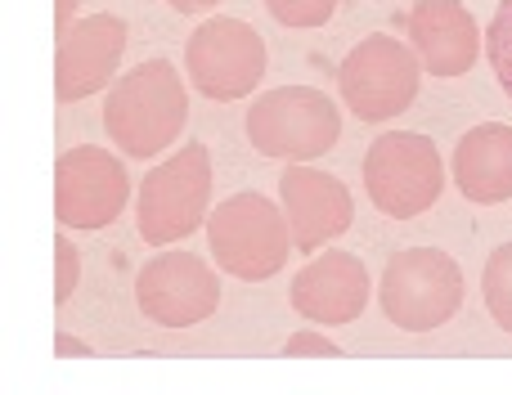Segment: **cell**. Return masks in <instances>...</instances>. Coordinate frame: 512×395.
Here are the masks:
<instances>
[{
  "instance_id": "8fae6325",
  "label": "cell",
  "mask_w": 512,
  "mask_h": 395,
  "mask_svg": "<svg viewBox=\"0 0 512 395\" xmlns=\"http://www.w3.org/2000/svg\"><path fill=\"white\" fill-rule=\"evenodd\" d=\"M126 54V23L117 14H86L59 32L54 54V95L59 104H77L104 90L117 77V63Z\"/></svg>"
},
{
  "instance_id": "d6986e66",
  "label": "cell",
  "mask_w": 512,
  "mask_h": 395,
  "mask_svg": "<svg viewBox=\"0 0 512 395\" xmlns=\"http://www.w3.org/2000/svg\"><path fill=\"white\" fill-rule=\"evenodd\" d=\"M81 283V256L77 247L68 243V238H54V301H72V292H77Z\"/></svg>"
},
{
  "instance_id": "6da1fadb",
  "label": "cell",
  "mask_w": 512,
  "mask_h": 395,
  "mask_svg": "<svg viewBox=\"0 0 512 395\" xmlns=\"http://www.w3.org/2000/svg\"><path fill=\"white\" fill-rule=\"evenodd\" d=\"M189 117L185 77L167 59H149L122 72L104 99V131L126 158H158L180 140Z\"/></svg>"
},
{
  "instance_id": "9a60e30c",
  "label": "cell",
  "mask_w": 512,
  "mask_h": 395,
  "mask_svg": "<svg viewBox=\"0 0 512 395\" xmlns=\"http://www.w3.org/2000/svg\"><path fill=\"white\" fill-rule=\"evenodd\" d=\"M454 185L477 207L512 198V126L481 122L463 135L454 149Z\"/></svg>"
},
{
  "instance_id": "ac0fdd59",
  "label": "cell",
  "mask_w": 512,
  "mask_h": 395,
  "mask_svg": "<svg viewBox=\"0 0 512 395\" xmlns=\"http://www.w3.org/2000/svg\"><path fill=\"white\" fill-rule=\"evenodd\" d=\"M265 9L283 27H324L333 18L337 0H265Z\"/></svg>"
},
{
  "instance_id": "e0dca14e",
  "label": "cell",
  "mask_w": 512,
  "mask_h": 395,
  "mask_svg": "<svg viewBox=\"0 0 512 395\" xmlns=\"http://www.w3.org/2000/svg\"><path fill=\"white\" fill-rule=\"evenodd\" d=\"M486 54H490V68H495L504 95L512 99V0H499L495 23L486 32Z\"/></svg>"
},
{
  "instance_id": "7c38bea8",
  "label": "cell",
  "mask_w": 512,
  "mask_h": 395,
  "mask_svg": "<svg viewBox=\"0 0 512 395\" xmlns=\"http://www.w3.org/2000/svg\"><path fill=\"white\" fill-rule=\"evenodd\" d=\"M279 198H283V211H288V229L297 252H319L333 238H342L355 220L351 189L337 176H328V171L301 167V162H288V171L279 176Z\"/></svg>"
},
{
  "instance_id": "7402d4cb",
  "label": "cell",
  "mask_w": 512,
  "mask_h": 395,
  "mask_svg": "<svg viewBox=\"0 0 512 395\" xmlns=\"http://www.w3.org/2000/svg\"><path fill=\"white\" fill-rule=\"evenodd\" d=\"M176 14H203V9H212V5H221V0H167Z\"/></svg>"
},
{
  "instance_id": "603a6c76",
  "label": "cell",
  "mask_w": 512,
  "mask_h": 395,
  "mask_svg": "<svg viewBox=\"0 0 512 395\" xmlns=\"http://www.w3.org/2000/svg\"><path fill=\"white\" fill-rule=\"evenodd\" d=\"M54 351H59V355H90V346L77 342V337H59V342H54Z\"/></svg>"
},
{
  "instance_id": "ba28073f",
  "label": "cell",
  "mask_w": 512,
  "mask_h": 395,
  "mask_svg": "<svg viewBox=\"0 0 512 395\" xmlns=\"http://www.w3.org/2000/svg\"><path fill=\"white\" fill-rule=\"evenodd\" d=\"M265 41L243 18H207L185 45V68L194 90L216 104L248 99L265 77Z\"/></svg>"
},
{
  "instance_id": "ffe728a7",
  "label": "cell",
  "mask_w": 512,
  "mask_h": 395,
  "mask_svg": "<svg viewBox=\"0 0 512 395\" xmlns=\"http://www.w3.org/2000/svg\"><path fill=\"white\" fill-rule=\"evenodd\" d=\"M283 355H324V360H342V346L333 337H324L319 328H301L283 342Z\"/></svg>"
},
{
  "instance_id": "5b68a950",
  "label": "cell",
  "mask_w": 512,
  "mask_h": 395,
  "mask_svg": "<svg viewBox=\"0 0 512 395\" xmlns=\"http://www.w3.org/2000/svg\"><path fill=\"white\" fill-rule=\"evenodd\" d=\"M342 135V113L315 86H279L265 90L248 108V140L261 158L279 162H315Z\"/></svg>"
},
{
  "instance_id": "7a4b0ae2",
  "label": "cell",
  "mask_w": 512,
  "mask_h": 395,
  "mask_svg": "<svg viewBox=\"0 0 512 395\" xmlns=\"http://www.w3.org/2000/svg\"><path fill=\"white\" fill-rule=\"evenodd\" d=\"M212 216V158L203 144H180L140 180L135 229L149 247H171Z\"/></svg>"
},
{
  "instance_id": "44dd1931",
  "label": "cell",
  "mask_w": 512,
  "mask_h": 395,
  "mask_svg": "<svg viewBox=\"0 0 512 395\" xmlns=\"http://www.w3.org/2000/svg\"><path fill=\"white\" fill-rule=\"evenodd\" d=\"M77 9H81V0H59V5H54V27L68 32V27L77 23Z\"/></svg>"
},
{
  "instance_id": "30bf717a",
  "label": "cell",
  "mask_w": 512,
  "mask_h": 395,
  "mask_svg": "<svg viewBox=\"0 0 512 395\" xmlns=\"http://www.w3.org/2000/svg\"><path fill=\"white\" fill-rule=\"evenodd\" d=\"M131 198V176L117 153L81 144L54 162V211L68 229H104L122 216Z\"/></svg>"
},
{
  "instance_id": "5bb4252c",
  "label": "cell",
  "mask_w": 512,
  "mask_h": 395,
  "mask_svg": "<svg viewBox=\"0 0 512 395\" xmlns=\"http://www.w3.org/2000/svg\"><path fill=\"white\" fill-rule=\"evenodd\" d=\"M405 32L432 77H463L481 54V27L459 0H418L405 18Z\"/></svg>"
},
{
  "instance_id": "4fadbf2b",
  "label": "cell",
  "mask_w": 512,
  "mask_h": 395,
  "mask_svg": "<svg viewBox=\"0 0 512 395\" xmlns=\"http://www.w3.org/2000/svg\"><path fill=\"white\" fill-rule=\"evenodd\" d=\"M369 265L355 252H319L306 270H297L292 283V310L306 324L324 328V324H355L369 310Z\"/></svg>"
},
{
  "instance_id": "277c9868",
  "label": "cell",
  "mask_w": 512,
  "mask_h": 395,
  "mask_svg": "<svg viewBox=\"0 0 512 395\" xmlns=\"http://www.w3.org/2000/svg\"><path fill=\"white\" fill-rule=\"evenodd\" d=\"M207 247L225 274L243 283H261L288 265V211L274 207L265 194H234L207 216Z\"/></svg>"
},
{
  "instance_id": "2e32d148",
  "label": "cell",
  "mask_w": 512,
  "mask_h": 395,
  "mask_svg": "<svg viewBox=\"0 0 512 395\" xmlns=\"http://www.w3.org/2000/svg\"><path fill=\"white\" fill-rule=\"evenodd\" d=\"M481 292H486V310L504 333H512V243L495 247L481 274Z\"/></svg>"
},
{
  "instance_id": "9c48e42d",
  "label": "cell",
  "mask_w": 512,
  "mask_h": 395,
  "mask_svg": "<svg viewBox=\"0 0 512 395\" xmlns=\"http://www.w3.org/2000/svg\"><path fill=\"white\" fill-rule=\"evenodd\" d=\"M135 306L162 328L207 324L221 306V279L198 252H158L135 274Z\"/></svg>"
},
{
  "instance_id": "52a82bcc",
  "label": "cell",
  "mask_w": 512,
  "mask_h": 395,
  "mask_svg": "<svg viewBox=\"0 0 512 395\" xmlns=\"http://www.w3.org/2000/svg\"><path fill=\"white\" fill-rule=\"evenodd\" d=\"M418 81H423V63L396 36H364L337 68L342 104L360 122H387L405 113L418 99Z\"/></svg>"
},
{
  "instance_id": "8992f818",
  "label": "cell",
  "mask_w": 512,
  "mask_h": 395,
  "mask_svg": "<svg viewBox=\"0 0 512 395\" xmlns=\"http://www.w3.org/2000/svg\"><path fill=\"white\" fill-rule=\"evenodd\" d=\"M364 189L391 220H414L441 202V149L418 131H387L364 153Z\"/></svg>"
},
{
  "instance_id": "3957f363",
  "label": "cell",
  "mask_w": 512,
  "mask_h": 395,
  "mask_svg": "<svg viewBox=\"0 0 512 395\" xmlns=\"http://www.w3.org/2000/svg\"><path fill=\"white\" fill-rule=\"evenodd\" d=\"M378 301L400 333H432L459 315L463 270L441 247H405L382 270Z\"/></svg>"
}]
</instances>
